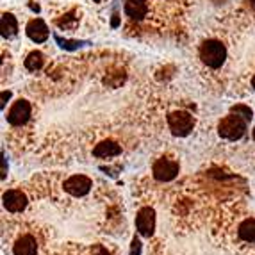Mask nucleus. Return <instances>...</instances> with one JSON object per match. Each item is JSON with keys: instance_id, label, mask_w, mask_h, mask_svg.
Here are the masks:
<instances>
[{"instance_id": "nucleus-21", "label": "nucleus", "mask_w": 255, "mask_h": 255, "mask_svg": "<svg viewBox=\"0 0 255 255\" xmlns=\"http://www.w3.org/2000/svg\"><path fill=\"white\" fill-rule=\"evenodd\" d=\"M93 255H111V254L104 247H97V248H95V252H93Z\"/></svg>"}, {"instance_id": "nucleus-3", "label": "nucleus", "mask_w": 255, "mask_h": 255, "mask_svg": "<svg viewBox=\"0 0 255 255\" xmlns=\"http://www.w3.org/2000/svg\"><path fill=\"white\" fill-rule=\"evenodd\" d=\"M168 127H170L173 136L186 137L195 128V118L186 111H173L168 115Z\"/></svg>"}, {"instance_id": "nucleus-13", "label": "nucleus", "mask_w": 255, "mask_h": 255, "mask_svg": "<svg viewBox=\"0 0 255 255\" xmlns=\"http://www.w3.org/2000/svg\"><path fill=\"white\" fill-rule=\"evenodd\" d=\"M0 30H2V38L11 39L18 34V21L16 18L11 13L2 14V20H0Z\"/></svg>"}, {"instance_id": "nucleus-1", "label": "nucleus", "mask_w": 255, "mask_h": 255, "mask_svg": "<svg viewBox=\"0 0 255 255\" xmlns=\"http://www.w3.org/2000/svg\"><path fill=\"white\" fill-rule=\"evenodd\" d=\"M198 55H200L202 63L209 68H220L221 64L227 59V47L218 39H207L200 45L198 48Z\"/></svg>"}, {"instance_id": "nucleus-7", "label": "nucleus", "mask_w": 255, "mask_h": 255, "mask_svg": "<svg viewBox=\"0 0 255 255\" xmlns=\"http://www.w3.org/2000/svg\"><path fill=\"white\" fill-rule=\"evenodd\" d=\"M136 229L145 238H150L153 234V229H155V213H153V209L150 207L141 209L136 216Z\"/></svg>"}, {"instance_id": "nucleus-8", "label": "nucleus", "mask_w": 255, "mask_h": 255, "mask_svg": "<svg viewBox=\"0 0 255 255\" xmlns=\"http://www.w3.org/2000/svg\"><path fill=\"white\" fill-rule=\"evenodd\" d=\"M2 202L4 207L9 213H21L27 207V196L25 193H21L20 189H9L2 195Z\"/></svg>"}, {"instance_id": "nucleus-18", "label": "nucleus", "mask_w": 255, "mask_h": 255, "mask_svg": "<svg viewBox=\"0 0 255 255\" xmlns=\"http://www.w3.org/2000/svg\"><path fill=\"white\" fill-rule=\"evenodd\" d=\"M141 254V241L137 238L132 239V247H130V255H139Z\"/></svg>"}, {"instance_id": "nucleus-4", "label": "nucleus", "mask_w": 255, "mask_h": 255, "mask_svg": "<svg viewBox=\"0 0 255 255\" xmlns=\"http://www.w3.org/2000/svg\"><path fill=\"white\" fill-rule=\"evenodd\" d=\"M179 170H180V166L175 159L161 157L153 162L152 175H153V179L161 180V182H170V180H173L175 177L179 175Z\"/></svg>"}, {"instance_id": "nucleus-19", "label": "nucleus", "mask_w": 255, "mask_h": 255, "mask_svg": "<svg viewBox=\"0 0 255 255\" xmlns=\"http://www.w3.org/2000/svg\"><path fill=\"white\" fill-rule=\"evenodd\" d=\"M9 98H11V91H2V104H0V106H2V109L5 107V104H7Z\"/></svg>"}, {"instance_id": "nucleus-2", "label": "nucleus", "mask_w": 255, "mask_h": 255, "mask_svg": "<svg viewBox=\"0 0 255 255\" xmlns=\"http://www.w3.org/2000/svg\"><path fill=\"white\" fill-rule=\"evenodd\" d=\"M247 120L241 118V116L230 113L229 116L220 120L218 124V134H220L223 139H230V141H238L245 136L247 132Z\"/></svg>"}, {"instance_id": "nucleus-14", "label": "nucleus", "mask_w": 255, "mask_h": 255, "mask_svg": "<svg viewBox=\"0 0 255 255\" xmlns=\"http://www.w3.org/2000/svg\"><path fill=\"white\" fill-rule=\"evenodd\" d=\"M238 236L247 243H255V220L254 218H248L239 225Z\"/></svg>"}, {"instance_id": "nucleus-25", "label": "nucleus", "mask_w": 255, "mask_h": 255, "mask_svg": "<svg viewBox=\"0 0 255 255\" xmlns=\"http://www.w3.org/2000/svg\"><path fill=\"white\" fill-rule=\"evenodd\" d=\"M95 2H102V0H95Z\"/></svg>"}, {"instance_id": "nucleus-6", "label": "nucleus", "mask_w": 255, "mask_h": 255, "mask_svg": "<svg viewBox=\"0 0 255 255\" xmlns=\"http://www.w3.org/2000/svg\"><path fill=\"white\" fill-rule=\"evenodd\" d=\"M91 187H93V182H91V179L86 177V175H72V177L64 182V191L73 196L88 195Z\"/></svg>"}, {"instance_id": "nucleus-9", "label": "nucleus", "mask_w": 255, "mask_h": 255, "mask_svg": "<svg viewBox=\"0 0 255 255\" xmlns=\"http://www.w3.org/2000/svg\"><path fill=\"white\" fill-rule=\"evenodd\" d=\"M124 11L132 21L145 20L148 14V0H125Z\"/></svg>"}, {"instance_id": "nucleus-15", "label": "nucleus", "mask_w": 255, "mask_h": 255, "mask_svg": "<svg viewBox=\"0 0 255 255\" xmlns=\"http://www.w3.org/2000/svg\"><path fill=\"white\" fill-rule=\"evenodd\" d=\"M23 64H25V68L29 70V72H38V70L43 68V64H45V55L39 50L30 52L25 57V63Z\"/></svg>"}, {"instance_id": "nucleus-11", "label": "nucleus", "mask_w": 255, "mask_h": 255, "mask_svg": "<svg viewBox=\"0 0 255 255\" xmlns=\"http://www.w3.org/2000/svg\"><path fill=\"white\" fill-rule=\"evenodd\" d=\"M14 255H38V243L32 236L25 234L16 239L13 247Z\"/></svg>"}, {"instance_id": "nucleus-24", "label": "nucleus", "mask_w": 255, "mask_h": 255, "mask_svg": "<svg viewBox=\"0 0 255 255\" xmlns=\"http://www.w3.org/2000/svg\"><path fill=\"white\" fill-rule=\"evenodd\" d=\"M252 136H254V139H255V128H254V130H252Z\"/></svg>"}, {"instance_id": "nucleus-23", "label": "nucleus", "mask_w": 255, "mask_h": 255, "mask_svg": "<svg viewBox=\"0 0 255 255\" xmlns=\"http://www.w3.org/2000/svg\"><path fill=\"white\" fill-rule=\"evenodd\" d=\"M252 88L255 90V75H254V79H252Z\"/></svg>"}, {"instance_id": "nucleus-17", "label": "nucleus", "mask_w": 255, "mask_h": 255, "mask_svg": "<svg viewBox=\"0 0 255 255\" xmlns=\"http://www.w3.org/2000/svg\"><path fill=\"white\" fill-rule=\"evenodd\" d=\"M57 43L63 48H66V50H75V48H79L82 45V41H70V39H61V38H57Z\"/></svg>"}, {"instance_id": "nucleus-20", "label": "nucleus", "mask_w": 255, "mask_h": 255, "mask_svg": "<svg viewBox=\"0 0 255 255\" xmlns=\"http://www.w3.org/2000/svg\"><path fill=\"white\" fill-rule=\"evenodd\" d=\"M7 177V162H5V155H2V179Z\"/></svg>"}, {"instance_id": "nucleus-5", "label": "nucleus", "mask_w": 255, "mask_h": 255, "mask_svg": "<svg viewBox=\"0 0 255 255\" xmlns=\"http://www.w3.org/2000/svg\"><path fill=\"white\" fill-rule=\"evenodd\" d=\"M30 113H32L30 104L27 102V100H23V98H20V100H16V102L13 104V107L9 109V113H7L5 118H7V122L11 125L20 127V125H25L27 122H29Z\"/></svg>"}, {"instance_id": "nucleus-10", "label": "nucleus", "mask_w": 255, "mask_h": 255, "mask_svg": "<svg viewBox=\"0 0 255 255\" xmlns=\"http://www.w3.org/2000/svg\"><path fill=\"white\" fill-rule=\"evenodd\" d=\"M25 32L30 41H34V43H45L48 39V27L41 18H32V20L27 23Z\"/></svg>"}, {"instance_id": "nucleus-12", "label": "nucleus", "mask_w": 255, "mask_h": 255, "mask_svg": "<svg viewBox=\"0 0 255 255\" xmlns=\"http://www.w3.org/2000/svg\"><path fill=\"white\" fill-rule=\"evenodd\" d=\"M122 153V146L116 143V141H100L97 146L93 148V155L98 159H111V157H116Z\"/></svg>"}, {"instance_id": "nucleus-22", "label": "nucleus", "mask_w": 255, "mask_h": 255, "mask_svg": "<svg viewBox=\"0 0 255 255\" xmlns=\"http://www.w3.org/2000/svg\"><path fill=\"white\" fill-rule=\"evenodd\" d=\"M248 5H250V7L255 11V0H248Z\"/></svg>"}, {"instance_id": "nucleus-16", "label": "nucleus", "mask_w": 255, "mask_h": 255, "mask_svg": "<svg viewBox=\"0 0 255 255\" xmlns=\"http://www.w3.org/2000/svg\"><path fill=\"white\" fill-rule=\"evenodd\" d=\"M230 113H234V115L241 116V118H245L247 122H252V118H254V113H252L250 107L243 106V104H238V106H234L232 109H230Z\"/></svg>"}]
</instances>
